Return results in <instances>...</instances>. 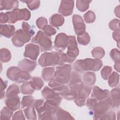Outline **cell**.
Segmentation results:
<instances>
[{"mask_svg":"<svg viewBox=\"0 0 120 120\" xmlns=\"http://www.w3.org/2000/svg\"><path fill=\"white\" fill-rule=\"evenodd\" d=\"M38 64L42 67L62 65L66 62V53L62 52H45L40 57Z\"/></svg>","mask_w":120,"mask_h":120,"instance_id":"cell-1","label":"cell"},{"mask_svg":"<svg viewBox=\"0 0 120 120\" xmlns=\"http://www.w3.org/2000/svg\"><path fill=\"white\" fill-rule=\"evenodd\" d=\"M103 65L102 61L98 59L87 58L84 60H78L73 65L74 70L80 73L85 71H98Z\"/></svg>","mask_w":120,"mask_h":120,"instance_id":"cell-2","label":"cell"},{"mask_svg":"<svg viewBox=\"0 0 120 120\" xmlns=\"http://www.w3.org/2000/svg\"><path fill=\"white\" fill-rule=\"evenodd\" d=\"M72 66L70 64L59 65L56 68L54 74V79L58 82L62 84H67L69 82Z\"/></svg>","mask_w":120,"mask_h":120,"instance_id":"cell-3","label":"cell"},{"mask_svg":"<svg viewBox=\"0 0 120 120\" xmlns=\"http://www.w3.org/2000/svg\"><path fill=\"white\" fill-rule=\"evenodd\" d=\"M31 42L39 45L41 52L50 51L53 48L50 37L46 36L41 30L38 31L35 36L32 38Z\"/></svg>","mask_w":120,"mask_h":120,"instance_id":"cell-4","label":"cell"},{"mask_svg":"<svg viewBox=\"0 0 120 120\" xmlns=\"http://www.w3.org/2000/svg\"><path fill=\"white\" fill-rule=\"evenodd\" d=\"M67 47L68 50L67 53H66V62L72 63L75 60L79 53L75 36H68V42Z\"/></svg>","mask_w":120,"mask_h":120,"instance_id":"cell-5","label":"cell"},{"mask_svg":"<svg viewBox=\"0 0 120 120\" xmlns=\"http://www.w3.org/2000/svg\"><path fill=\"white\" fill-rule=\"evenodd\" d=\"M112 107V103L109 97L100 100L97 103L93 111L94 120H99V119L109 111Z\"/></svg>","mask_w":120,"mask_h":120,"instance_id":"cell-6","label":"cell"},{"mask_svg":"<svg viewBox=\"0 0 120 120\" xmlns=\"http://www.w3.org/2000/svg\"><path fill=\"white\" fill-rule=\"evenodd\" d=\"M31 37L27 35L22 29L17 30L13 36L11 41L14 46L20 47L30 40Z\"/></svg>","mask_w":120,"mask_h":120,"instance_id":"cell-7","label":"cell"},{"mask_svg":"<svg viewBox=\"0 0 120 120\" xmlns=\"http://www.w3.org/2000/svg\"><path fill=\"white\" fill-rule=\"evenodd\" d=\"M43 97L46 100H51L59 105L61 102L62 98L57 95L54 90L47 86H45L41 91Z\"/></svg>","mask_w":120,"mask_h":120,"instance_id":"cell-8","label":"cell"},{"mask_svg":"<svg viewBox=\"0 0 120 120\" xmlns=\"http://www.w3.org/2000/svg\"><path fill=\"white\" fill-rule=\"evenodd\" d=\"M68 42V36L65 33L58 34L55 39L54 48L60 52H62L67 47Z\"/></svg>","mask_w":120,"mask_h":120,"instance_id":"cell-9","label":"cell"},{"mask_svg":"<svg viewBox=\"0 0 120 120\" xmlns=\"http://www.w3.org/2000/svg\"><path fill=\"white\" fill-rule=\"evenodd\" d=\"M83 84L80 75L76 71H72L71 73L70 79L69 82L70 89L78 91L81 89Z\"/></svg>","mask_w":120,"mask_h":120,"instance_id":"cell-10","label":"cell"},{"mask_svg":"<svg viewBox=\"0 0 120 120\" xmlns=\"http://www.w3.org/2000/svg\"><path fill=\"white\" fill-rule=\"evenodd\" d=\"M39 47L37 45L30 43L25 45L23 55L33 60H37L39 54Z\"/></svg>","mask_w":120,"mask_h":120,"instance_id":"cell-11","label":"cell"},{"mask_svg":"<svg viewBox=\"0 0 120 120\" xmlns=\"http://www.w3.org/2000/svg\"><path fill=\"white\" fill-rule=\"evenodd\" d=\"M72 21L75 32L77 35H79L85 32V24L82 17L78 15H74Z\"/></svg>","mask_w":120,"mask_h":120,"instance_id":"cell-12","label":"cell"},{"mask_svg":"<svg viewBox=\"0 0 120 120\" xmlns=\"http://www.w3.org/2000/svg\"><path fill=\"white\" fill-rule=\"evenodd\" d=\"M74 6V0H61L58 12L65 16L70 15L73 13Z\"/></svg>","mask_w":120,"mask_h":120,"instance_id":"cell-13","label":"cell"},{"mask_svg":"<svg viewBox=\"0 0 120 120\" xmlns=\"http://www.w3.org/2000/svg\"><path fill=\"white\" fill-rule=\"evenodd\" d=\"M48 85L57 95L61 96L64 95L69 89L67 86L58 82L54 79L49 81Z\"/></svg>","mask_w":120,"mask_h":120,"instance_id":"cell-14","label":"cell"},{"mask_svg":"<svg viewBox=\"0 0 120 120\" xmlns=\"http://www.w3.org/2000/svg\"><path fill=\"white\" fill-rule=\"evenodd\" d=\"M36 66L37 62L35 60H31L27 59L22 60L18 63V66L21 70L29 73L33 71Z\"/></svg>","mask_w":120,"mask_h":120,"instance_id":"cell-15","label":"cell"},{"mask_svg":"<svg viewBox=\"0 0 120 120\" xmlns=\"http://www.w3.org/2000/svg\"><path fill=\"white\" fill-rule=\"evenodd\" d=\"M109 91L107 90H102L98 87L95 86L92 88L91 97L95 98L97 101H100L109 97Z\"/></svg>","mask_w":120,"mask_h":120,"instance_id":"cell-16","label":"cell"},{"mask_svg":"<svg viewBox=\"0 0 120 120\" xmlns=\"http://www.w3.org/2000/svg\"><path fill=\"white\" fill-rule=\"evenodd\" d=\"M109 98L112 103V107L114 109L119 108L120 100V88L119 87L113 89L109 95Z\"/></svg>","mask_w":120,"mask_h":120,"instance_id":"cell-17","label":"cell"},{"mask_svg":"<svg viewBox=\"0 0 120 120\" xmlns=\"http://www.w3.org/2000/svg\"><path fill=\"white\" fill-rule=\"evenodd\" d=\"M54 120H74V118L68 112L58 107L52 115Z\"/></svg>","mask_w":120,"mask_h":120,"instance_id":"cell-18","label":"cell"},{"mask_svg":"<svg viewBox=\"0 0 120 120\" xmlns=\"http://www.w3.org/2000/svg\"><path fill=\"white\" fill-rule=\"evenodd\" d=\"M15 32V28L13 25L1 24L0 26V35L7 38H10L14 35Z\"/></svg>","mask_w":120,"mask_h":120,"instance_id":"cell-19","label":"cell"},{"mask_svg":"<svg viewBox=\"0 0 120 120\" xmlns=\"http://www.w3.org/2000/svg\"><path fill=\"white\" fill-rule=\"evenodd\" d=\"M5 104L13 111L17 110L20 108V98L18 96L7 98L5 100Z\"/></svg>","mask_w":120,"mask_h":120,"instance_id":"cell-20","label":"cell"},{"mask_svg":"<svg viewBox=\"0 0 120 120\" xmlns=\"http://www.w3.org/2000/svg\"><path fill=\"white\" fill-rule=\"evenodd\" d=\"M18 4L17 0H1L0 1V10H7L17 8L19 6Z\"/></svg>","mask_w":120,"mask_h":120,"instance_id":"cell-21","label":"cell"},{"mask_svg":"<svg viewBox=\"0 0 120 120\" xmlns=\"http://www.w3.org/2000/svg\"><path fill=\"white\" fill-rule=\"evenodd\" d=\"M31 78V77L29 72L20 69L15 75L14 82L20 84L27 82Z\"/></svg>","mask_w":120,"mask_h":120,"instance_id":"cell-22","label":"cell"},{"mask_svg":"<svg viewBox=\"0 0 120 120\" xmlns=\"http://www.w3.org/2000/svg\"><path fill=\"white\" fill-rule=\"evenodd\" d=\"M49 22L52 26L59 28L63 24L64 22V18L62 15L55 14L50 17L49 19Z\"/></svg>","mask_w":120,"mask_h":120,"instance_id":"cell-23","label":"cell"},{"mask_svg":"<svg viewBox=\"0 0 120 120\" xmlns=\"http://www.w3.org/2000/svg\"><path fill=\"white\" fill-rule=\"evenodd\" d=\"M112 59L114 61V69L118 72H120V52L118 49H113L111 50L110 54Z\"/></svg>","mask_w":120,"mask_h":120,"instance_id":"cell-24","label":"cell"},{"mask_svg":"<svg viewBox=\"0 0 120 120\" xmlns=\"http://www.w3.org/2000/svg\"><path fill=\"white\" fill-rule=\"evenodd\" d=\"M82 80L84 84L90 87L92 86L96 82L95 74L92 72H86L83 76Z\"/></svg>","mask_w":120,"mask_h":120,"instance_id":"cell-25","label":"cell"},{"mask_svg":"<svg viewBox=\"0 0 120 120\" xmlns=\"http://www.w3.org/2000/svg\"><path fill=\"white\" fill-rule=\"evenodd\" d=\"M55 69L53 67L44 68L42 71V76L43 79L46 82L50 81L54 79Z\"/></svg>","mask_w":120,"mask_h":120,"instance_id":"cell-26","label":"cell"},{"mask_svg":"<svg viewBox=\"0 0 120 120\" xmlns=\"http://www.w3.org/2000/svg\"><path fill=\"white\" fill-rule=\"evenodd\" d=\"M20 90L18 86L15 84H12L8 88L6 91V96L7 98L16 97L18 96Z\"/></svg>","mask_w":120,"mask_h":120,"instance_id":"cell-27","label":"cell"},{"mask_svg":"<svg viewBox=\"0 0 120 120\" xmlns=\"http://www.w3.org/2000/svg\"><path fill=\"white\" fill-rule=\"evenodd\" d=\"M30 82L32 87L35 90H40L44 85L43 80L39 77H32Z\"/></svg>","mask_w":120,"mask_h":120,"instance_id":"cell-28","label":"cell"},{"mask_svg":"<svg viewBox=\"0 0 120 120\" xmlns=\"http://www.w3.org/2000/svg\"><path fill=\"white\" fill-rule=\"evenodd\" d=\"M23 111L26 118L28 120H36L37 115L35 110L34 105L26 107L23 109Z\"/></svg>","mask_w":120,"mask_h":120,"instance_id":"cell-29","label":"cell"},{"mask_svg":"<svg viewBox=\"0 0 120 120\" xmlns=\"http://www.w3.org/2000/svg\"><path fill=\"white\" fill-rule=\"evenodd\" d=\"M20 90L23 94L31 95L34 92L35 90L31 86L30 82H27L23 83L20 87Z\"/></svg>","mask_w":120,"mask_h":120,"instance_id":"cell-30","label":"cell"},{"mask_svg":"<svg viewBox=\"0 0 120 120\" xmlns=\"http://www.w3.org/2000/svg\"><path fill=\"white\" fill-rule=\"evenodd\" d=\"M91 91V87L83 84L81 89L78 91L77 96L79 97L86 99L90 95Z\"/></svg>","mask_w":120,"mask_h":120,"instance_id":"cell-31","label":"cell"},{"mask_svg":"<svg viewBox=\"0 0 120 120\" xmlns=\"http://www.w3.org/2000/svg\"><path fill=\"white\" fill-rule=\"evenodd\" d=\"M119 74L116 72L113 71L108 77V82L111 87L117 86L119 82Z\"/></svg>","mask_w":120,"mask_h":120,"instance_id":"cell-32","label":"cell"},{"mask_svg":"<svg viewBox=\"0 0 120 120\" xmlns=\"http://www.w3.org/2000/svg\"><path fill=\"white\" fill-rule=\"evenodd\" d=\"M13 111L7 106L4 107L0 112L1 120H9L11 119L13 113Z\"/></svg>","mask_w":120,"mask_h":120,"instance_id":"cell-33","label":"cell"},{"mask_svg":"<svg viewBox=\"0 0 120 120\" xmlns=\"http://www.w3.org/2000/svg\"><path fill=\"white\" fill-rule=\"evenodd\" d=\"M11 58L10 52L6 48H1L0 51V60L1 62H8Z\"/></svg>","mask_w":120,"mask_h":120,"instance_id":"cell-34","label":"cell"},{"mask_svg":"<svg viewBox=\"0 0 120 120\" xmlns=\"http://www.w3.org/2000/svg\"><path fill=\"white\" fill-rule=\"evenodd\" d=\"M77 41L79 44L86 45L90 41V38L89 34L87 32H84L83 33L77 35Z\"/></svg>","mask_w":120,"mask_h":120,"instance_id":"cell-35","label":"cell"},{"mask_svg":"<svg viewBox=\"0 0 120 120\" xmlns=\"http://www.w3.org/2000/svg\"><path fill=\"white\" fill-rule=\"evenodd\" d=\"M9 15V23H14L19 21V9L16 8L13 9L11 12H8Z\"/></svg>","mask_w":120,"mask_h":120,"instance_id":"cell-36","label":"cell"},{"mask_svg":"<svg viewBox=\"0 0 120 120\" xmlns=\"http://www.w3.org/2000/svg\"><path fill=\"white\" fill-rule=\"evenodd\" d=\"M20 68L19 67L12 66L9 67L7 70V76L10 80L14 81L15 77L17 73L20 70Z\"/></svg>","mask_w":120,"mask_h":120,"instance_id":"cell-37","label":"cell"},{"mask_svg":"<svg viewBox=\"0 0 120 120\" xmlns=\"http://www.w3.org/2000/svg\"><path fill=\"white\" fill-rule=\"evenodd\" d=\"M90 2L91 1L78 0L76 3L77 8L81 12H84L89 8V4Z\"/></svg>","mask_w":120,"mask_h":120,"instance_id":"cell-38","label":"cell"},{"mask_svg":"<svg viewBox=\"0 0 120 120\" xmlns=\"http://www.w3.org/2000/svg\"><path fill=\"white\" fill-rule=\"evenodd\" d=\"M35 101V99L32 96H24L22 98L21 101L22 107V108H24L25 107H27L32 105H34Z\"/></svg>","mask_w":120,"mask_h":120,"instance_id":"cell-39","label":"cell"},{"mask_svg":"<svg viewBox=\"0 0 120 120\" xmlns=\"http://www.w3.org/2000/svg\"><path fill=\"white\" fill-rule=\"evenodd\" d=\"M92 55L94 58L96 59H101L105 54V52L103 48L101 47H96L91 51Z\"/></svg>","mask_w":120,"mask_h":120,"instance_id":"cell-40","label":"cell"},{"mask_svg":"<svg viewBox=\"0 0 120 120\" xmlns=\"http://www.w3.org/2000/svg\"><path fill=\"white\" fill-rule=\"evenodd\" d=\"M22 26L23 31L27 35L30 37H31L34 35L35 31L27 22H23Z\"/></svg>","mask_w":120,"mask_h":120,"instance_id":"cell-41","label":"cell"},{"mask_svg":"<svg viewBox=\"0 0 120 120\" xmlns=\"http://www.w3.org/2000/svg\"><path fill=\"white\" fill-rule=\"evenodd\" d=\"M22 2H25L27 4V6L28 8L31 10H36L38 9L39 6H40V1L39 0H22Z\"/></svg>","mask_w":120,"mask_h":120,"instance_id":"cell-42","label":"cell"},{"mask_svg":"<svg viewBox=\"0 0 120 120\" xmlns=\"http://www.w3.org/2000/svg\"><path fill=\"white\" fill-rule=\"evenodd\" d=\"M30 18V12L26 8L19 9V21H28Z\"/></svg>","mask_w":120,"mask_h":120,"instance_id":"cell-43","label":"cell"},{"mask_svg":"<svg viewBox=\"0 0 120 120\" xmlns=\"http://www.w3.org/2000/svg\"><path fill=\"white\" fill-rule=\"evenodd\" d=\"M84 19L87 23H92L94 22L96 19V15L93 11L90 10L86 12L83 15Z\"/></svg>","mask_w":120,"mask_h":120,"instance_id":"cell-44","label":"cell"},{"mask_svg":"<svg viewBox=\"0 0 120 120\" xmlns=\"http://www.w3.org/2000/svg\"><path fill=\"white\" fill-rule=\"evenodd\" d=\"M112 71V68L111 66H105L101 71V75L104 80H107L111 75Z\"/></svg>","mask_w":120,"mask_h":120,"instance_id":"cell-45","label":"cell"},{"mask_svg":"<svg viewBox=\"0 0 120 120\" xmlns=\"http://www.w3.org/2000/svg\"><path fill=\"white\" fill-rule=\"evenodd\" d=\"M77 95V91L71 89H69V90L62 97L65 99L68 100H72L76 98Z\"/></svg>","mask_w":120,"mask_h":120,"instance_id":"cell-46","label":"cell"},{"mask_svg":"<svg viewBox=\"0 0 120 120\" xmlns=\"http://www.w3.org/2000/svg\"><path fill=\"white\" fill-rule=\"evenodd\" d=\"M43 33L47 36L50 37L52 35H54L56 33V30L55 28L51 25H47L44 28Z\"/></svg>","mask_w":120,"mask_h":120,"instance_id":"cell-47","label":"cell"},{"mask_svg":"<svg viewBox=\"0 0 120 120\" xmlns=\"http://www.w3.org/2000/svg\"><path fill=\"white\" fill-rule=\"evenodd\" d=\"M47 20L44 17L38 18L36 21V24L39 29L43 30L47 25Z\"/></svg>","mask_w":120,"mask_h":120,"instance_id":"cell-48","label":"cell"},{"mask_svg":"<svg viewBox=\"0 0 120 120\" xmlns=\"http://www.w3.org/2000/svg\"><path fill=\"white\" fill-rule=\"evenodd\" d=\"M97 103V100L95 98L91 97L87 99L86 104L89 109L93 111Z\"/></svg>","mask_w":120,"mask_h":120,"instance_id":"cell-49","label":"cell"},{"mask_svg":"<svg viewBox=\"0 0 120 120\" xmlns=\"http://www.w3.org/2000/svg\"><path fill=\"white\" fill-rule=\"evenodd\" d=\"M44 103H45V101H44V100L43 99H37L35 101L34 105L38 113L42 110V109L44 107Z\"/></svg>","mask_w":120,"mask_h":120,"instance_id":"cell-50","label":"cell"},{"mask_svg":"<svg viewBox=\"0 0 120 120\" xmlns=\"http://www.w3.org/2000/svg\"><path fill=\"white\" fill-rule=\"evenodd\" d=\"M115 113L112 111H109L103 116H102L99 120H115Z\"/></svg>","mask_w":120,"mask_h":120,"instance_id":"cell-51","label":"cell"},{"mask_svg":"<svg viewBox=\"0 0 120 120\" xmlns=\"http://www.w3.org/2000/svg\"><path fill=\"white\" fill-rule=\"evenodd\" d=\"M120 20L117 19H114L112 20L109 23L110 28L113 30H116L119 29Z\"/></svg>","mask_w":120,"mask_h":120,"instance_id":"cell-52","label":"cell"},{"mask_svg":"<svg viewBox=\"0 0 120 120\" xmlns=\"http://www.w3.org/2000/svg\"><path fill=\"white\" fill-rule=\"evenodd\" d=\"M0 99H2L5 96V91L4 90L6 88L7 86V82L3 81L1 78H0Z\"/></svg>","mask_w":120,"mask_h":120,"instance_id":"cell-53","label":"cell"},{"mask_svg":"<svg viewBox=\"0 0 120 120\" xmlns=\"http://www.w3.org/2000/svg\"><path fill=\"white\" fill-rule=\"evenodd\" d=\"M9 21V15L8 12L6 13L1 12L0 15V23H5L8 22Z\"/></svg>","mask_w":120,"mask_h":120,"instance_id":"cell-54","label":"cell"},{"mask_svg":"<svg viewBox=\"0 0 120 120\" xmlns=\"http://www.w3.org/2000/svg\"><path fill=\"white\" fill-rule=\"evenodd\" d=\"M25 118L22 113V111L20 110L16 112L13 116L12 120H25Z\"/></svg>","mask_w":120,"mask_h":120,"instance_id":"cell-55","label":"cell"},{"mask_svg":"<svg viewBox=\"0 0 120 120\" xmlns=\"http://www.w3.org/2000/svg\"><path fill=\"white\" fill-rule=\"evenodd\" d=\"M74 102L76 105L79 107H82L85 105V99L79 97L77 95L74 99Z\"/></svg>","mask_w":120,"mask_h":120,"instance_id":"cell-56","label":"cell"},{"mask_svg":"<svg viewBox=\"0 0 120 120\" xmlns=\"http://www.w3.org/2000/svg\"><path fill=\"white\" fill-rule=\"evenodd\" d=\"M112 37L113 39L117 42L118 46L119 47V43L120 40V29L114 30L112 33Z\"/></svg>","mask_w":120,"mask_h":120,"instance_id":"cell-57","label":"cell"},{"mask_svg":"<svg viewBox=\"0 0 120 120\" xmlns=\"http://www.w3.org/2000/svg\"><path fill=\"white\" fill-rule=\"evenodd\" d=\"M114 13L115 15L119 18L120 17V6H118L116 7L114 9Z\"/></svg>","mask_w":120,"mask_h":120,"instance_id":"cell-58","label":"cell"}]
</instances>
